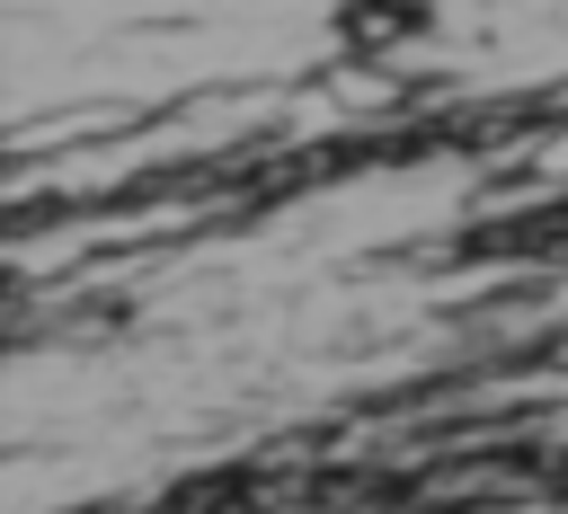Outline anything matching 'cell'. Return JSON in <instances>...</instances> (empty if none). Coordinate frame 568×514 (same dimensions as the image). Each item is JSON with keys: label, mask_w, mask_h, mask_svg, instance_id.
Wrapping results in <instances>:
<instances>
[]
</instances>
